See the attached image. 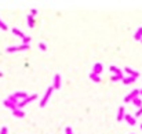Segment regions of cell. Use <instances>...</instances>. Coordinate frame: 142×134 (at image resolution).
I'll list each match as a JSON object with an SVG mask.
<instances>
[{
    "instance_id": "6da1fadb",
    "label": "cell",
    "mask_w": 142,
    "mask_h": 134,
    "mask_svg": "<svg viewBox=\"0 0 142 134\" xmlns=\"http://www.w3.org/2000/svg\"><path fill=\"white\" fill-rule=\"evenodd\" d=\"M52 90H54V87H52V86L47 89V91H46V94H44V97L41 98V101H40V106H41V108L47 105V101H48V98L51 97V94H52Z\"/></svg>"
},
{
    "instance_id": "7a4b0ae2",
    "label": "cell",
    "mask_w": 142,
    "mask_h": 134,
    "mask_svg": "<svg viewBox=\"0 0 142 134\" xmlns=\"http://www.w3.org/2000/svg\"><path fill=\"white\" fill-rule=\"evenodd\" d=\"M29 48V44H21L14 46V47H7V53H15V51H25Z\"/></svg>"
},
{
    "instance_id": "3957f363",
    "label": "cell",
    "mask_w": 142,
    "mask_h": 134,
    "mask_svg": "<svg viewBox=\"0 0 142 134\" xmlns=\"http://www.w3.org/2000/svg\"><path fill=\"white\" fill-rule=\"evenodd\" d=\"M36 97H37L36 94H32V95H29L28 98H25L23 101H21V102H18V105H17V108H19V109H21V108H23L25 105H28L29 102H32L33 100H36Z\"/></svg>"
},
{
    "instance_id": "277c9868",
    "label": "cell",
    "mask_w": 142,
    "mask_h": 134,
    "mask_svg": "<svg viewBox=\"0 0 142 134\" xmlns=\"http://www.w3.org/2000/svg\"><path fill=\"white\" fill-rule=\"evenodd\" d=\"M138 95H141L139 90H132V91L130 93L126 98H124V102H132V100H134V98H137Z\"/></svg>"
},
{
    "instance_id": "5b68a950",
    "label": "cell",
    "mask_w": 142,
    "mask_h": 134,
    "mask_svg": "<svg viewBox=\"0 0 142 134\" xmlns=\"http://www.w3.org/2000/svg\"><path fill=\"white\" fill-rule=\"evenodd\" d=\"M102 69H103L102 64H101V62H97V64H94V66H93V73H95V75H101Z\"/></svg>"
},
{
    "instance_id": "8992f818",
    "label": "cell",
    "mask_w": 142,
    "mask_h": 134,
    "mask_svg": "<svg viewBox=\"0 0 142 134\" xmlns=\"http://www.w3.org/2000/svg\"><path fill=\"white\" fill-rule=\"evenodd\" d=\"M52 87H54L55 90H60L61 89V76H60V73H57L54 76V86H52Z\"/></svg>"
},
{
    "instance_id": "52a82bcc",
    "label": "cell",
    "mask_w": 142,
    "mask_h": 134,
    "mask_svg": "<svg viewBox=\"0 0 142 134\" xmlns=\"http://www.w3.org/2000/svg\"><path fill=\"white\" fill-rule=\"evenodd\" d=\"M124 119H126V122L130 124V126H134L135 123H137V120H135L134 116H131L130 113H126V116H124Z\"/></svg>"
},
{
    "instance_id": "ba28073f",
    "label": "cell",
    "mask_w": 142,
    "mask_h": 134,
    "mask_svg": "<svg viewBox=\"0 0 142 134\" xmlns=\"http://www.w3.org/2000/svg\"><path fill=\"white\" fill-rule=\"evenodd\" d=\"M124 71H126V73H128L130 76H132V77H135V79H137L138 76H139V73H138L137 71H134V69H131V68H128V66H127V68H124Z\"/></svg>"
},
{
    "instance_id": "9c48e42d",
    "label": "cell",
    "mask_w": 142,
    "mask_h": 134,
    "mask_svg": "<svg viewBox=\"0 0 142 134\" xmlns=\"http://www.w3.org/2000/svg\"><path fill=\"white\" fill-rule=\"evenodd\" d=\"M3 104H4V106L10 108V109H13V111L17 108V104H15V102H13V101H10L8 98H7V100H4V102H3Z\"/></svg>"
},
{
    "instance_id": "30bf717a",
    "label": "cell",
    "mask_w": 142,
    "mask_h": 134,
    "mask_svg": "<svg viewBox=\"0 0 142 134\" xmlns=\"http://www.w3.org/2000/svg\"><path fill=\"white\" fill-rule=\"evenodd\" d=\"M109 69H110V72L113 75H123L122 69H119L117 66H115V65H110V66H109Z\"/></svg>"
},
{
    "instance_id": "8fae6325",
    "label": "cell",
    "mask_w": 142,
    "mask_h": 134,
    "mask_svg": "<svg viewBox=\"0 0 142 134\" xmlns=\"http://www.w3.org/2000/svg\"><path fill=\"white\" fill-rule=\"evenodd\" d=\"M13 115L17 116V118H23V116H25V113H23L22 109H19V108H15V109L13 111Z\"/></svg>"
},
{
    "instance_id": "7c38bea8",
    "label": "cell",
    "mask_w": 142,
    "mask_h": 134,
    "mask_svg": "<svg viewBox=\"0 0 142 134\" xmlns=\"http://www.w3.org/2000/svg\"><path fill=\"white\" fill-rule=\"evenodd\" d=\"M26 21H28V26L29 28H33L35 26V18H33V15H26Z\"/></svg>"
},
{
    "instance_id": "4fadbf2b",
    "label": "cell",
    "mask_w": 142,
    "mask_h": 134,
    "mask_svg": "<svg viewBox=\"0 0 142 134\" xmlns=\"http://www.w3.org/2000/svg\"><path fill=\"white\" fill-rule=\"evenodd\" d=\"M124 106H120L119 108V113H117V122H122L124 119Z\"/></svg>"
},
{
    "instance_id": "5bb4252c",
    "label": "cell",
    "mask_w": 142,
    "mask_h": 134,
    "mask_svg": "<svg viewBox=\"0 0 142 134\" xmlns=\"http://www.w3.org/2000/svg\"><path fill=\"white\" fill-rule=\"evenodd\" d=\"M134 39L135 40H139V42L142 40V26L137 29V32H135V35H134Z\"/></svg>"
},
{
    "instance_id": "9a60e30c",
    "label": "cell",
    "mask_w": 142,
    "mask_h": 134,
    "mask_svg": "<svg viewBox=\"0 0 142 134\" xmlns=\"http://www.w3.org/2000/svg\"><path fill=\"white\" fill-rule=\"evenodd\" d=\"M137 80L135 77H132V76H127V77H124V79L122 80L124 84H131V83H134V82Z\"/></svg>"
},
{
    "instance_id": "2e32d148",
    "label": "cell",
    "mask_w": 142,
    "mask_h": 134,
    "mask_svg": "<svg viewBox=\"0 0 142 134\" xmlns=\"http://www.w3.org/2000/svg\"><path fill=\"white\" fill-rule=\"evenodd\" d=\"M90 79L93 80V82H95V83L101 82V77H99V75H95V73H93V72L90 73Z\"/></svg>"
},
{
    "instance_id": "e0dca14e",
    "label": "cell",
    "mask_w": 142,
    "mask_h": 134,
    "mask_svg": "<svg viewBox=\"0 0 142 134\" xmlns=\"http://www.w3.org/2000/svg\"><path fill=\"white\" fill-rule=\"evenodd\" d=\"M132 104H134L135 106H138V108H142V101H141L139 97L134 98V100H132Z\"/></svg>"
},
{
    "instance_id": "ac0fdd59",
    "label": "cell",
    "mask_w": 142,
    "mask_h": 134,
    "mask_svg": "<svg viewBox=\"0 0 142 134\" xmlns=\"http://www.w3.org/2000/svg\"><path fill=\"white\" fill-rule=\"evenodd\" d=\"M13 33H14V35H17V36H19V37H22V39L25 37L23 32H22V31H19V29H17V28H14V29H13Z\"/></svg>"
},
{
    "instance_id": "d6986e66",
    "label": "cell",
    "mask_w": 142,
    "mask_h": 134,
    "mask_svg": "<svg viewBox=\"0 0 142 134\" xmlns=\"http://www.w3.org/2000/svg\"><path fill=\"white\" fill-rule=\"evenodd\" d=\"M123 79H124L123 75H113V76L110 77L112 82H117V80H123Z\"/></svg>"
},
{
    "instance_id": "ffe728a7",
    "label": "cell",
    "mask_w": 142,
    "mask_h": 134,
    "mask_svg": "<svg viewBox=\"0 0 142 134\" xmlns=\"http://www.w3.org/2000/svg\"><path fill=\"white\" fill-rule=\"evenodd\" d=\"M39 48H40L41 51H46V50H47V46H46V43L40 42V43H39Z\"/></svg>"
},
{
    "instance_id": "44dd1931",
    "label": "cell",
    "mask_w": 142,
    "mask_h": 134,
    "mask_svg": "<svg viewBox=\"0 0 142 134\" xmlns=\"http://www.w3.org/2000/svg\"><path fill=\"white\" fill-rule=\"evenodd\" d=\"M22 42H23V44H29L31 43V36H25L22 39Z\"/></svg>"
},
{
    "instance_id": "7402d4cb",
    "label": "cell",
    "mask_w": 142,
    "mask_h": 134,
    "mask_svg": "<svg viewBox=\"0 0 142 134\" xmlns=\"http://www.w3.org/2000/svg\"><path fill=\"white\" fill-rule=\"evenodd\" d=\"M0 29H3V31H7V25L4 24V22L0 19Z\"/></svg>"
},
{
    "instance_id": "603a6c76",
    "label": "cell",
    "mask_w": 142,
    "mask_h": 134,
    "mask_svg": "<svg viewBox=\"0 0 142 134\" xmlns=\"http://www.w3.org/2000/svg\"><path fill=\"white\" fill-rule=\"evenodd\" d=\"M0 134H8V129L7 127H2V129H0Z\"/></svg>"
},
{
    "instance_id": "cb8c5ba5",
    "label": "cell",
    "mask_w": 142,
    "mask_h": 134,
    "mask_svg": "<svg viewBox=\"0 0 142 134\" xmlns=\"http://www.w3.org/2000/svg\"><path fill=\"white\" fill-rule=\"evenodd\" d=\"M141 115H142V108H138V111L135 112V118H139Z\"/></svg>"
},
{
    "instance_id": "d4e9b609",
    "label": "cell",
    "mask_w": 142,
    "mask_h": 134,
    "mask_svg": "<svg viewBox=\"0 0 142 134\" xmlns=\"http://www.w3.org/2000/svg\"><path fill=\"white\" fill-rule=\"evenodd\" d=\"M65 133L66 134H73V130L70 129V127H66V129H65Z\"/></svg>"
},
{
    "instance_id": "484cf974",
    "label": "cell",
    "mask_w": 142,
    "mask_h": 134,
    "mask_svg": "<svg viewBox=\"0 0 142 134\" xmlns=\"http://www.w3.org/2000/svg\"><path fill=\"white\" fill-rule=\"evenodd\" d=\"M36 14H37V10H36V8H32V10H31V15H36Z\"/></svg>"
},
{
    "instance_id": "4316f807",
    "label": "cell",
    "mask_w": 142,
    "mask_h": 134,
    "mask_svg": "<svg viewBox=\"0 0 142 134\" xmlns=\"http://www.w3.org/2000/svg\"><path fill=\"white\" fill-rule=\"evenodd\" d=\"M2 76H3V73H2V72H0V77H2Z\"/></svg>"
},
{
    "instance_id": "83f0119b",
    "label": "cell",
    "mask_w": 142,
    "mask_h": 134,
    "mask_svg": "<svg viewBox=\"0 0 142 134\" xmlns=\"http://www.w3.org/2000/svg\"><path fill=\"white\" fill-rule=\"evenodd\" d=\"M139 93H141V95H142V90H139Z\"/></svg>"
},
{
    "instance_id": "f1b7e54d",
    "label": "cell",
    "mask_w": 142,
    "mask_h": 134,
    "mask_svg": "<svg viewBox=\"0 0 142 134\" xmlns=\"http://www.w3.org/2000/svg\"><path fill=\"white\" fill-rule=\"evenodd\" d=\"M141 129H142V124H141Z\"/></svg>"
},
{
    "instance_id": "f546056e",
    "label": "cell",
    "mask_w": 142,
    "mask_h": 134,
    "mask_svg": "<svg viewBox=\"0 0 142 134\" xmlns=\"http://www.w3.org/2000/svg\"><path fill=\"white\" fill-rule=\"evenodd\" d=\"M141 42H142V40H141Z\"/></svg>"
}]
</instances>
